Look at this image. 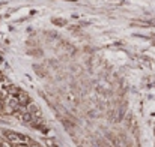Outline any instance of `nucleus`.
<instances>
[{
	"mask_svg": "<svg viewBox=\"0 0 155 147\" xmlns=\"http://www.w3.org/2000/svg\"><path fill=\"white\" fill-rule=\"evenodd\" d=\"M5 137L12 144H29L30 143V140L27 137H24L21 134H17V132H12V131H6L5 132Z\"/></svg>",
	"mask_w": 155,
	"mask_h": 147,
	"instance_id": "1",
	"label": "nucleus"
},
{
	"mask_svg": "<svg viewBox=\"0 0 155 147\" xmlns=\"http://www.w3.org/2000/svg\"><path fill=\"white\" fill-rule=\"evenodd\" d=\"M26 108H27V111L32 114V117L35 119V120H42V113H41V108L35 104V102H29L27 105H26Z\"/></svg>",
	"mask_w": 155,
	"mask_h": 147,
	"instance_id": "2",
	"label": "nucleus"
},
{
	"mask_svg": "<svg viewBox=\"0 0 155 147\" xmlns=\"http://www.w3.org/2000/svg\"><path fill=\"white\" fill-rule=\"evenodd\" d=\"M17 99H18L20 105H27V104L30 102V98H29V95H27L26 92H23V90H20V92H18V95H17Z\"/></svg>",
	"mask_w": 155,
	"mask_h": 147,
	"instance_id": "3",
	"label": "nucleus"
},
{
	"mask_svg": "<svg viewBox=\"0 0 155 147\" xmlns=\"http://www.w3.org/2000/svg\"><path fill=\"white\" fill-rule=\"evenodd\" d=\"M54 23H57L59 26H63L65 24V20H54Z\"/></svg>",
	"mask_w": 155,
	"mask_h": 147,
	"instance_id": "4",
	"label": "nucleus"
}]
</instances>
